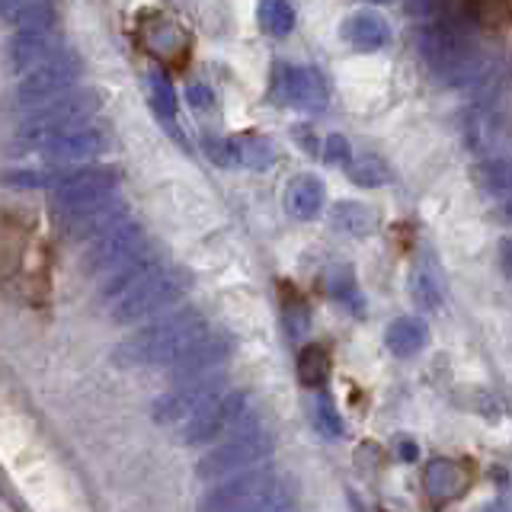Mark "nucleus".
Returning <instances> with one entry per match:
<instances>
[{
	"label": "nucleus",
	"mask_w": 512,
	"mask_h": 512,
	"mask_svg": "<svg viewBox=\"0 0 512 512\" xmlns=\"http://www.w3.org/2000/svg\"><path fill=\"white\" fill-rule=\"evenodd\" d=\"M420 55L426 71L445 87H464L480 74L484 52H480L477 32L461 13L442 7L439 0L423 4V23L420 32Z\"/></svg>",
	"instance_id": "1"
},
{
	"label": "nucleus",
	"mask_w": 512,
	"mask_h": 512,
	"mask_svg": "<svg viewBox=\"0 0 512 512\" xmlns=\"http://www.w3.org/2000/svg\"><path fill=\"white\" fill-rule=\"evenodd\" d=\"M208 330L202 311L183 308L164 320L141 327L138 333L125 336V340L112 352V362L122 368H157V365H173L183 352L199 340Z\"/></svg>",
	"instance_id": "2"
},
{
	"label": "nucleus",
	"mask_w": 512,
	"mask_h": 512,
	"mask_svg": "<svg viewBox=\"0 0 512 512\" xmlns=\"http://www.w3.org/2000/svg\"><path fill=\"white\" fill-rule=\"evenodd\" d=\"M295 496L285 487V480L269 468L256 464L250 471H240L234 477H224L218 487L208 490L199 509H292Z\"/></svg>",
	"instance_id": "3"
},
{
	"label": "nucleus",
	"mask_w": 512,
	"mask_h": 512,
	"mask_svg": "<svg viewBox=\"0 0 512 512\" xmlns=\"http://www.w3.org/2000/svg\"><path fill=\"white\" fill-rule=\"evenodd\" d=\"M100 106H103V100L96 90H68V93L55 96V100L32 106V112L20 122V128H16L13 148L39 151L48 138L68 132V128H74V125L90 122L93 112Z\"/></svg>",
	"instance_id": "4"
},
{
	"label": "nucleus",
	"mask_w": 512,
	"mask_h": 512,
	"mask_svg": "<svg viewBox=\"0 0 512 512\" xmlns=\"http://www.w3.org/2000/svg\"><path fill=\"white\" fill-rule=\"evenodd\" d=\"M189 292V276L176 266H154L151 272L125 288L119 298L109 301V320L112 324H138V320H148L160 311H167L170 304H176Z\"/></svg>",
	"instance_id": "5"
},
{
	"label": "nucleus",
	"mask_w": 512,
	"mask_h": 512,
	"mask_svg": "<svg viewBox=\"0 0 512 512\" xmlns=\"http://www.w3.org/2000/svg\"><path fill=\"white\" fill-rule=\"evenodd\" d=\"M119 192L116 167H77V170H52V215L68 218L87 212L103 202H112Z\"/></svg>",
	"instance_id": "6"
},
{
	"label": "nucleus",
	"mask_w": 512,
	"mask_h": 512,
	"mask_svg": "<svg viewBox=\"0 0 512 512\" xmlns=\"http://www.w3.org/2000/svg\"><path fill=\"white\" fill-rule=\"evenodd\" d=\"M272 452H276V439H272L269 429L263 426L237 429L228 442H221L208 455H202L196 474L202 480H224V477H234L240 471H250L256 464L269 461Z\"/></svg>",
	"instance_id": "7"
},
{
	"label": "nucleus",
	"mask_w": 512,
	"mask_h": 512,
	"mask_svg": "<svg viewBox=\"0 0 512 512\" xmlns=\"http://www.w3.org/2000/svg\"><path fill=\"white\" fill-rule=\"evenodd\" d=\"M144 253H148L144 228L125 218L116 224V228H109L100 237L90 240L84 256H80V269H84L87 276H109V272L122 269L125 263L138 260Z\"/></svg>",
	"instance_id": "8"
},
{
	"label": "nucleus",
	"mask_w": 512,
	"mask_h": 512,
	"mask_svg": "<svg viewBox=\"0 0 512 512\" xmlns=\"http://www.w3.org/2000/svg\"><path fill=\"white\" fill-rule=\"evenodd\" d=\"M250 420V394L247 391H221L212 404L202 407L192 420L183 426L180 442L183 445H212L215 439L237 432Z\"/></svg>",
	"instance_id": "9"
},
{
	"label": "nucleus",
	"mask_w": 512,
	"mask_h": 512,
	"mask_svg": "<svg viewBox=\"0 0 512 512\" xmlns=\"http://www.w3.org/2000/svg\"><path fill=\"white\" fill-rule=\"evenodd\" d=\"M80 74H84V58L77 52H58L48 61L36 64V68L16 84V100L29 109L48 103V100H55V96L68 93L80 80Z\"/></svg>",
	"instance_id": "10"
},
{
	"label": "nucleus",
	"mask_w": 512,
	"mask_h": 512,
	"mask_svg": "<svg viewBox=\"0 0 512 512\" xmlns=\"http://www.w3.org/2000/svg\"><path fill=\"white\" fill-rule=\"evenodd\" d=\"M228 378L224 375H205V378H192V381H180L173 384L170 391H164L151 407V416L160 426H173V423H189L202 407H208L212 400L228 391L224 388Z\"/></svg>",
	"instance_id": "11"
},
{
	"label": "nucleus",
	"mask_w": 512,
	"mask_h": 512,
	"mask_svg": "<svg viewBox=\"0 0 512 512\" xmlns=\"http://www.w3.org/2000/svg\"><path fill=\"white\" fill-rule=\"evenodd\" d=\"M269 96L282 106L320 112L327 106V84L314 68H304V64H276Z\"/></svg>",
	"instance_id": "12"
},
{
	"label": "nucleus",
	"mask_w": 512,
	"mask_h": 512,
	"mask_svg": "<svg viewBox=\"0 0 512 512\" xmlns=\"http://www.w3.org/2000/svg\"><path fill=\"white\" fill-rule=\"evenodd\" d=\"M237 349V336L228 330H215V333H202L196 343H192L180 359L170 365V381H192V378H205L215 375L218 368L234 356Z\"/></svg>",
	"instance_id": "13"
},
{
	"label": "nucleus",
	"mask_w": 512,
	"mask_h": 512,
	"mask_svg": "<svg viewBox=\"0 0 512 512\" xmlns=\"http://www.w3.org/2000/svg\"><path fill=\"white\" fill-rule=\"evenodd\" d=\"M109 148V132L103 125H93V122H84V125H74L68 132H61L55 138H48L39 154L45 160H52V164H74V160H87V157H96Z\"/></svg>",
	"instance_id": "14"
},
{
	"label": "nucleus",
	"mask_w": 512,
	"mask_h": 512,
	"mask_svg": "<svg viewBox=\"0 0 512 512\" xmlns=\"http://www.w3.org/2000/svg\"><path fill=\"white\" fill-rule=\"evenodd\" d=\"M125 218H128V205L112 199V202H103L96 208H87V212L55 218V228H58L61 240H68V244H90L93 237H100L103 231L116 228V224Z\"/></svg>",
	"instance_id": "15"
},
{
	"label": "nucleus",
	"mask_w": 512,
	"mask_h": 512,
	"mask_svg": "<svg viewBox=\"0 0 512 512\" xmlns=\"http://www.w3.org/2000/svg\"><path fill=\"white\" fill-rule=\"evenodd\" d=\"M61 52V29L58 26H32V29H13L7 42V61L13 71L36 68Z\"/></svg>",
	"instance_id": "16"
},
{
	"label": "nucleus",
	"mask_w": 512,
	"mask_h": 512,
	"mask_svg": "<svg viewBox=\"0 0 512 512\" xmlns=\"http://www.w3.org/2000/svg\"><path fill=\"white\" fill-rule=\"evenodd\" d=\"M340 36L356 52H378L391 42V23L378 10H356L340 23Z\"/></svg>",
	"instance_id": "17"
},
{
	"label": "nucleus",
	"mask_w": 512,
	"mask_h": 512,
	"mask_svg": "<svg viewBox=\"0 0 512 512\" xmlns=\"http://www.w3.org/2000/svg\"><path fill=\"white\" fill-rule=\"evenodd\" d=\"M442 295H445V279H442L439 260L432 250H423L410 269V298H413L416 308L436 311L442 304Z\"/></svg>",
	"instance_id": "18"
},
{
	"label": "nucleus",
	"mask_w": 512,
	"mask_h": 512,
	"mask_svg": "<svg viewBox=\"0 0 512 512\" xmlns=\"http://www.w3.org/2000/svg\"><path fill=\"white\" fill-rule=\"evenodd\" d=\"M324 183H320V176L314 173H298L292 183L285 189V208L288 215L298 218V221H314L324 212Z\"/></svg>",
	"instance_id": "19"
},
{
	"label": "nucleus",
	"mask_w": 512,
	"mask_h": 512,
	"mask_svg": "<svg viewBox=\"0 0 512 512\" xmlns=\"http://www.w3.org/2000/svg\"><path fill=\"white\" fill-rule=\"evenodd\" d=\"M429 343V327L426 320L413 317V314H404L388 324V330H384V346H388L397 359H413L420 356V352L426 349Z\"/></svg>",
	"instance_id": "20"
},
{
	"label": "nucleus",
	"mask_w": 512,
	"mask_h": 512,
	"mask_svg": "<svg viewBox=\"0 0 512 512\" xmlns=\"http://www.w3.org/2000/svg\"><path fill=\"white\" fill-rule=\"evenodd\" d=\"M468 484H471L468 471H464L461 464L448 461V458H436L426 468V490L436 503L455 500V496H461L464 490H468Z\"/></svg>",
	"instance_id": "21"
},
{
	"label": "nucleus",
	"mask_w": 512,
	"mask_h": 512,
	"mask_svg": "<svg viewBox=\"0 0 512 512\" xmlns=\"http://www.w3.org/2000/svg\"><path fill=\"white\" fill-rule=\"evenodd\" d=\"M327 295L340 304V308H346L349 314H356V317L365 314V295L359 288L356 272H352L346 263H333L327 269Z\"/></svg>",
	"instance_id": "22"
},
{
	"label": "nucleus",
	"mask_w": 512,
	"mask_h": 512,
	"mask_svg": "<svg viewBox=\"0 0 512 512\" xmlns=\"http://www.w3.org/2000/svg\"><path fill=\"white\" fill-rule=\"evenodd\" d=\"M330 224L340 234H349V237H368L375 231V212L362 202H336L333 212H330Z\"/></svg>",
	"instance_id": "23"
},
{
	"label": "nucleus",
	"mask_w": 512,
	"mask_h": 512,
	"mask_svg": "<svg viewBox=\"0 0 512 512\" xmlns=\"http://www.w3.org/2000/svg\"><path fill=\"white\" fill-rule=\"evenodd\" d=\"M330 378V352L320 343H308L298 352V381L304 388L320 391Z\"/></svg>",
	"instance_id": "24"
},
{
	"label": "nucleus",
	"mask_w": 512,
	"mask_h": 512,
	"mask_svg": "<svg viewBox=\"0 0 512 512\" xmlns=\"http://www.w3.org/2000/svg\"><path fill=\"white\" fill-rule=\"evenodd\" d=\"M349 180L356 183V186H365V189H375V186H388L391 183V167H388V160L378 157V154H352L349 160Z\"/></svg>",
	"instance_id": "25"
},
{
	"label": "nucleus",
	"mask_w": 512,
	"mask_h": 512,
	"mask_svg": "<svg viewBox=\"0 0 512 512\" xmlns=\"http://www.w3.org/2000/svg\"><path fill=\"white\" fill-rule=\"evenodd\" d=\"M61 20V7L58 0H26L23 7H16L7 23L13 29H32V26H58Z\"/></svg>",
	"instance_id": "26"
},
{
	"label": "nucleus",
	"mask_w": 512,
	"mask_h": 512,
	"mask_svg": "<svg viewBox=\"0 0 512 512\" xmlns=\"http://www.w3.org/2000/svg\"><path fill=\"white\" fill-rule=\"evenodd\" d=\"M282 327L292 340H301L304 333L311 330V308L295 288H288V282H282Z\"/></svg>",
	"instance_id": "27"
},
{
	"label": "nucleus",
	"mask_w": 512,
	"mask_h": 512,
	"mask_svg": "<svg viewBox=\"0 0 512 512\" xmlns=\"http://www.w3.org/2000/svg\"><path fill=\"white\" fill-rule=\"evenodd\" d=\"M477 186L490 192V196H509L512 192V157H496V160H484L474 170Z\"/></svg>",
	"instance_id": "28"
},
{
	"label": "nucleus",
	"mask_w": 512,
	"mask_h": 512,
	"mask_svg": "<svg viewBox=\"0 0 512 512\" xmlns=\"http://www.w3.org/2000/svg\"><path fill=\"white\" fill-rule=\"evenodd\" d=\"M157 263L151 260L148 253L144 256H138V260H132V263H125L122 269H116V272H109L106 276V282L100 285V298H106V301H112V298H119L125 288H132L144 272H151Z\"/></svg>",
	"instance_id": "29"
},
{
	"label": "nucleus",
	"mask_w": 512,
	"mask_h": 512,
	"mask_svg": "<svg viewBox=\"0 0 512 512\" xmlns=\"http://www.w3.org/2000/svg\"><path fill=\"white\" fill-rule=\"evenodd\" d=\"M260 26L266 36L285 39L295 29V7L292 0H263L260 4Z\"/></svg>",
	"instance_id": "30"
},
{
	"label": "nucleus",
	"mask_w": 512,
	"mask_h": 512,
	"mask_svg": "<svg viewBox=\"0 0 512 512\" xmlns=\"http://www.w3.org/2000/svg\"><path fill=\"white\" fill-rule=\"evenodd\" d=\"M237 148H240V167L247 170H269L276 164V144L263 135H247V138H237Z\"/></svg>",
	"instance_id": "31"
},
{
	"label": "nucleus",
	"mask_w": 512,
	"mask_h": 512,
	"mask_svg": "<svg viewBox=\"0 0 512 512\" xmlns=\"http://www.w3.org/2000/svg\"><path fill=\"white\" fill-rule=\"evenodd\" d=\"M148 93H151V109L164 119H176V90L167 80L164 71H151L148 74Z\"/></svg>",
	"instance_id": "32"
},
{
	"label": "nucleus",
	"mask_w": 512,
	"mask_h": 512,
	"mask_svg": "<svg viewBox=\"0 0 512 512\" xmlns=\"http://www.w3.org/2000/svg\"><path fill=\"white\" fill-rule=\"evenodd\" d=\"M202 151L212 160L215 167H240V148L237 138H224V135H202Z\"/></svg>",
	"instance_id": "33"
},
{
	"label": "nucleus",
	"mask_w": 512,
	"mask_h": 512,
	"mask_svg": "<svg viewBox=\"0 0 512 512\" xmlns=\"http://www.w3.org/2000/svg\"><path fill=\"white\" fill-rule=\"evenodd\" d=\"M314 426H317L320 436H327V439H340L343 436V416L336 413V404L327 394H320L314 400Z\"/></svg>",
	"instance_id": "34"
},
{
	"label": "nucleus",
	"mask_w": 512,
	"mask_h": 512,
	"mask_svg": "<svg viewBox=\"0 0 512 512\" xmlns=\"http://www.w3.org/2000/svg\"><path fill=\"white\" fill-rule=\"evenodd\" d=\"M320 160H324L327 167H349V160H352V148H349V141L343 135H327L324 144H320Z\"/></svg>",
	"instance_id": "35"
},
{
	"label": "nucleus",
	"mask_w": 512,
	"mask_h": 512,
	"mask_svg": "<svg viewBox=\"0 0 512 512\" xmlns=\"http://www.w3.org/2000/svg\"><path fill=\"white\" fill-rule=\"evenodd\" d=\"M186 100H189V106L196 109V112H212L215 109V93H212V87L199 84V80L186 87Z\"/></svg>",
	"instance_id": "36"
},
{
	"label": "nucleus",
	"mask_w": 512,
	"mask_h": 512,
	"mask_svg": "<svg viewBox=\"0 0 512 512\" xmlns=\"http://www.w3.org/2000/svg\"><path fill=\"white\" fill-rule=\"evenodd\" d=\"M400 458H407V461H416V455H420V448H416L413 439H400Z\"/></svg>",
	"instance_id": "37"
},
{
	"label": "nucleus",
	"mask_w": 512,
	"mask_h": 512,
	"mask_svg": "<svg viewBox=\"0 0 512 512\" xmlns=\"http://www.w3.org/2000/svg\"><path fill=\"white\" fill-rule=\"evenodd\" d=\"M500 256H503V269H506V276H512V237L503 244Z\"/></svg>",
	"instance_id": "38"
},
{
	"label": "nucleus",
	"mask_w": 512,
	"mask_h": 512,
	"mask_svg": "<svg viewBox=\"0 0 512 512\" xmlns=\"http://www.w3.org/2000/svg\"><path fill=\"white\" fill-rule=\"evenodd\" d=\"M26 4V0H4V16H10L16 7H23Z\"/></svg>",
	"instance_id": "39"
},
{
	"label": "nucleus",
	"mask_w": 512,
	"mask_h": 512,
	"mask_svg": "<svg viewBox=\"0 0 512 512\" xmlns=\"http://www.w3.org/2000/svg\"><path fill=\"white\" fill-rule=\"evenodd\" d=\"M503 221H512V199L503 205Z\"/></svg>",
	"instance_id": "40"
},
{
	"label": "nucleus",
	"mask_w": 512,
	"mask_h": 512,
	"mask_svg": "<svg viewBox=\"0 0 512 512\" xmlns=\"http://www.w3.org/2000/svg\"><path fill=\"white\" fill-rule=\"evenodd\" d=\"M368 4H394V0H368Z\"/></svg>",
	"instance_id": "41"
}]
</instances>
